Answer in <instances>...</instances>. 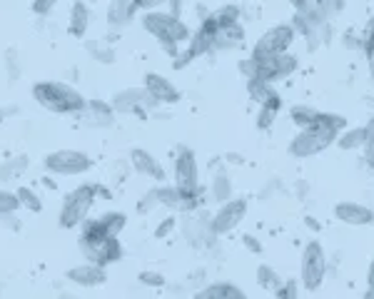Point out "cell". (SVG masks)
<instances>
[{"instance_id": "cell-13", "label": "cell", "mask_w": 374, "mask_h": 299, "mask_svg": "<svg viewBox=\"0 0 374 299\" xmlns=\"http://www.w3.org/2000/svg\"><path fill=\"white\" fill-rule=\"evenodd\" d=\"M145 90L158 100V105H175L180 103V90L173 80H168L165 75H158V73H148L145 75Z\"/></svg>"}, {"instance_id": "cell-21", "label": "cell", "mask_w": 374, "mask_h": 299, "mask_svg": "<svg viewBox=\"0 0 374 299\" xmlns=\"http://www.w3.org/2000/svg\"><path fill=\"white\" fill-rule=\"evenodd\" d=\"M135 15V0H113L108 10V20L113 25H125Z\"/></svg>"}, {"instance_id": "cell-12", "label": "cell", "mask_w": 374, "mask_h": 299, "mask_svg": "<svg viewBox=\"0 0 374 299\" xmlns=\"http://www.w3.org/2000/svg\"><path fill=\"white\" fill-rule=\"evenodd\" d=\"M115 113H138V110H153L158 108V100L148 93L145 88H128L120 90L113 98Z\"/></svg>"}, {"instance_id": "cell-43", "label": "cell", "mask_w": 374, "mask_h": 299, "mask_svg": "<svg viewBox=\"0 0 374 299\" xmlns=\"http://www.w3.org/2000/svg\"><path fill=\"white\" fill-rule=\"evenodd\" d=\"M242 242H245V247H247V250H250V252H255V255H260V252H262V242L257 240V237L245 235V237H242Z\"/></svg>"}, {"instance_id": "cell-26", "label": "cell", "mask_w": 374, "mask_h": 299, "mask_svg": "<svg viewBox=\"0 0 374 299\" xmlns=\"http://www.w3.org/2000/svg\"><path fill=\"white\" fill-rule=\"evenodd\" d=\"M257 285L262 287V290H270V292H277L282 285L280 275H277L275 270H272L270 265H260L257 267Z\"/></svg>"}, {"instance_id": "cell-29", "label": "cell", "mask_w": 374, "mask_h": 299, "mask_svg": "<svg viewBox=\"0 0 374 299\" xmlns=\"http://www.w3.org/2000/svg\"><path fill=\"white\" fill-rule=\"evenodd\" d=\"M98 220L103 222V227L110 232V235L118 237L120 232H123V227H125V222H128V217H125L123 212H105V215L98 217Z\"/></svg>"}, {"instance_id": "cell-9", "label": "cell", "mask_w": 374, "mask_h": 299, "mask_svg": "<svg viewBox=\"0 0 374 299\" xmlns=\"http://www.w3.org/2000/svg\"><path fill=\"white\" fill-rule=\"evenodd\" d=\"M175 187L183 195L197 197L200 192V170H197V157L192 150H180L175 157Z\"/></svg>"}, {"instance_id": "cell-6", "label": "cell", "mask_w": 374, "mask_h": 299, "mask_svg": "<svg viewBox=\"0 0 374 299\" xmlns=\"http://www.w3.org/2000/svg\"><path fill=\"white\" fill-rule=\"evenodd\" d=\"M93 200H95V187L90 185L75 187L63 202V210H60V217H58L60 227H63V230H73V227L83 225V222L88 220Z\"/></svg>"}, {"instance_id": "cell-17", "label": "cell", "mask_w": 374, "mask_h": 299, "mask_svg": "<svg viewBox=\"0 0 374 299\" xmlns=\"http://www.w3.org/2000/svg\"><path fill=\"white\" fill-rule=\"evenodd\" d=\"M130 162H133V167L140 172V175H148V177H153V180H165L163 165H160L148 150L135 148L133 152H130Z\"/></svg>"}, {"instance_id": "cell-27", "label": "cell", "mask_w": 374, "mask_h": 299, "mask_svg": "<svg viewBox=\"0 0 374 299\" xmlns=\"http://www.w3.org/2000/svg\"><path fill=\"white\" fill-rule=\"evenodd\" d=\"M247 85H250V98H252V100H257V103H260V105H262V103H267V100H272V98H275V95H280L275 88H272L270 83H262V80H250V83H247Z\"/></svg>"}, {"instance_id": "cell-23", "label": "cell", "mask_w": 374, "mask_h": 299, "mask_svg": "<svg viewBox=\"0 0 374 299\" xmlns=\"http://www.w3.org/2000/svg\"><path fill=\"white\" fill-rule=\"evenodd\" d=\"M28 165H30V160L25 155H18V157H13V160L3 162V165H0V182H10V180H15V177H20L25 170H28Z\"/></svg>"}, {"instance_id": "cell-20", "label": "cell", "mask_w": 374, "mask_h": 299, "mask_svg": "<svg viewBox=\"0 0 374 299\" xmlns=\"http://www.w3.org/2000/svg\"><path fill=\"white\" fill-rule=\"evenodd\" d=\"M280 110H282V98H280V95H275L272 100L262 103L260 105V115H257V128L270 130L272 123L277 120V115H280Z\"/></svg>"}, {"instance_id": "cell-46", "label": "cell", "mask_w": 374, "mask_h": 299, "mask_svg": "<svg viewBox=\"0 0 374 299\" xmlns=\"http://www.w3.org/2000/svg\"><path fill=\"white\" fill-rule=\"evenodd\" d=\"M374 285V260L370 262V270H367V287Z\"/></svg>"}, {"instance_id": "cell-7", "label": "cell", "mask_w": 374, "mask_h": 299, "mask_svg": "<svg viewBox=\"0 0 374 299\" xmlns=\"http://www.w3.org/2000/svg\"><path fill=\"white\" fill-rule=\"evenodd\" d=\"M292 40H295V25L292 23H280L275 28H270L265 35H260V40L252 48L250 58L255 60H265V58H275L290 50Z\"/></svg>"}, {"instance_id": "cell-2", "label": "cell", "mask_w": 374, "mask_h": 299, "mask_svg": "<svg viewBox=\"0 0 374 299\" xmlns=\"http://www.w3.org/2000/svg\"><path fill=\"white\" fill-rule=\"evenodd\" d=\"M80 252L85 260L98 267H108L123 257V245L115 235H110L100 220H85L80 235Z\"/></svg>"}, {"instance_id": "cell-8", "label": "cell", "mask_w": 374, "mask_h": 299, "mask_svg": "<svg viewBox=\"0 0 374 299\" xmlns=\"http://www.w3.org/2000/svg\"><path fill=\"white\" fill-rule=\"evenodd\" d=\"M43 165L50 175L75 177V175H85V172L93 167V160L80 150H55L50 152V155H45Z\"/></svg>"}, {"instance_id": "cell-24", "label": "cell", "mask_w": 374, "mask_h": 299, "mask_svg": "<svg viewBox=\"0 0 374 299\" xmlns=\"http://www.w3.org/2000/svg\"><path fill=\"white\" fill-rule=\"evenodd\" d=\"M365 140H367V128H352L345 130V133L337 138V145L342 150H360L365 148Z\"/></svg>"}, {"instance_id": "cell-14", "label": "cell", "mask_w": 374, "mask_h": 299, "mask_svg": "<svg viewBox=\"0 0 374 299\" xmlns=\"http://www.w3.org/2000/svg\"><path fill=\"white\" fill-rule=\"evenodd\" d=\"M335 217L340 222H345V225L365 227V225H372V207L360 205V202H337Z\"/></svg>"}, {"instance_id": "cell-18", "label": "cell", "mask_w": 374, "mask_h": 299, "mask_svg": "<svg viewBox=\"0 0 374 299\" xmlns=\"http://www.w3.org/2000/svg\"><path fill=\"white\" fill-rule=\"evenodd\" d=\"M88 23H90V8L83 0H75L73 10H70V33L75 38H83L85 30H88Z\"/></svg>"}, {"instance_id": "cell-16", "label": "cell", "mask_w": 374, "mask_h": 299, "mask_svg": "<svg viewBox=\"0 0 374 299\" xmlns=\"http://www.w3.org/2000/svg\"><path fill=\"white\" fill-rule=\"evenodd\" d=\"M158 192V205L168 207V210H195L197 207V197L192 195H183L178 187H170V185H163V187H155Z\"/></svg>"}, {"instance_id": "cell-3", "label": "cell", "mask_w": 374, "mask_h": 299, "mask_svg": "<svg viewBox=\"0 0 374 299\" xmlns=\"http://www.w3.org/2000/svg\"><path fill=\"white\" fill-rule=\"evenodd\" d=\"M33 98L38 100L40 108L50 110L55 115H75L83 113L88 108L85 98L68 83H58V80H43V83L33 85Z\"/></svg>"}, {"instance_id": "cell-31", "label": "cell", "mask_w": 374, "mask_h": 299, "mask_svg": "<svg viewBox=\"0 0 374 299\" xmlns=\"http://www.w3.org/2000/svg\"><path fill=\"white\" fill-rule=\"evenodd\" d=\"M20 210V200L15 192L0 190V217H10Z\"/></svg>"}, {"instance_id": "cell-40", "label": "cell", "mask_w": 374, "mask_h": 299, "mask_svg": "<svg viewBox=\"0 0 374 299\" xmlns=\"http://www.w3.org/2000/svg\"><path fill=\"white\" fill-rule=\"evenodd\" d=\"M170 0H135V10H143V13H150V10H158L163 5H168Z\"/></svg>"}, {"instance_id": "cell-25", "label": "cell", "mask_w": 374, "mask_h": 299, "mask_svg": "<svg viewBox=\"0 0 374 299\" xmlns=\"http://www.w3.org/2000/svg\"><path fill=\"white\" fill-rule=\"evenodd\" d=\"M88 53L93 55L98 63L103 65H113L115 63V50L113 45L103 43V40H88Z\"/></svg>"}, {"instance_id": "cell-22", "label": "cell", "mask_w": 374, "mask_h": 299, "mask_svg": "<svg viewBox=\"0 0 374 299\" xmlns=\"http://www.w3.org/2000/svg\"><path fill=\"white\" fill-rule=\"evenodd\" d=\"M85 110L93 115L95 123H98V125H113V120H115L113 103H105V100H90L88 108H85Z\"/></svg>"}, {"instance_id": "cell-50", "label": "cell", "mask_w": 374, "mask_h": 299, "mask_svg": "<svg viewBox=\"0 0 374 299\" xmlns=\"http://www.w3.org/2000/svg\"><path fill=\"white\" fill-rule=\"evenodd\" d=\"M0 3H5V0H0Z\"/></svg>"}, {"instance_id": "cell-45", "label": "cell", "mask_w": 374, "mask_h": 299, "mask_svg": "<svg viewBox=\"0 0 374 299\" xmlns=\"http://www.w3.org/2000/svg\"><path fill=\"white\" fill-rule=\"evenodd\" d=\"M287 3H290L297 13H307V10H312V5H315L312 0H287Z\"/></svg>"}, {"instance_id": "cell-39", "label": "cell", "mask_w": 374, "mask_h": 299, "mask_svg": "<svg viewBox=\"0 0 374 299\" xmlns=\"http://www.w3.org/2000/svg\"><path fill=\"white\" fill-rule=\"evenodd\" d=\"M240 73L247 78V83H250V80H257V63L252 58L240 60Z\"/></svg>"}, {"instance_id": "cell-48", "label": "cell", "mask_w": 374, "mask_h": 299, "mask_svg": "<svg viewBox=\"0 0 374 299\" xmlns=\"http://www.w3.org/2000/svg\"><path fill=\"white\" fill-rule=\"evenodd\" d=\"M362 299H374V285L367 287V292H365V297H362Z\"/></svg>"}, {"instance_id": "cell-1", "label": "cell", "mask_w": 374, "mask_h": 299, "mask_svg": "<svg viewBox=\"0 0 374 299\" xmlns=\"http://www.w3.org/2000/svg\"><path fill=\"white\" fill-rule=\"evenodd\" d=\"M347 128V120L340 115L332 113H322V123L305 128L292 138L290 143V155L292 157H315L320 152H325L332 143H337L340 138V130Z\"/></svg>"}, {"instance_id": "cell-30", "label": "cell", "mask_w": 374, "mask_h": 299, "mask_svg": "<svg viewBox=\"0 0 374 299\" xmlns=\"http://www.w3.org/2000/svg\"><path fill=\"white\" fill-rule=\"evenodd\" d=\"M18 200H20V207H28L30 212H40L43 210V202H40V197L35 195L30 187H18Z\"/></svg>"}, {"instance_id": "cell-4", "label": "cell", "mask_w": 374, "mask_h": 299, "mask_svg": "<svg viewBox=\"0 0 374 299\" xmlns=\"http://www.w3.org/2000/svg\"><path fill=\"white\" fill-rule=\"evenodd\" d=\"M327 280V255L325 247L317 240L307 242L302 250V262H300V282L307 292H317Z\"/></svg>"}, {"instance_id": "cell-37", "label": "cell", "mask_w": 374, "mask_h": 299, "mask_svg": "<svg viewBox=\"0 0 374 299\" xmlns=\"http://www.w3.org/2000/svg\"><path fill=\"white\" fill-rule=\"evenodd\" d=\"M158 205V192L155 190H150L148 195L140 200V205H138V212L140 215H148V212H153V207Z\"/></svg>"}, {"instance_id": "cell-33", "label": "cell", "mask_w": 374, "mask_h": 299, "mask_svg": "<svg viewBox=\"0 0 374 299\" xmlns=\"http://www.w3.org/2000/svg\"><path fill=\"white\" fill-rule=\"evenodd\" d=\"M365 53H367V63H370V73L374 78V18L365 28Z\"/></svg>"}, {"instance_id": "cell-5", "label": "cell", "mask_w": 374, "mask_h": 299, "mask_svg": "<svg viewBox=\"0 0 374 299\" xmlns=\"http://www.w3.org/2000/svg\"><path fill=\"white\" fill-rule=\"evenodd\" d=\"M143 28L150 35H155L158 40H175V43H190L192 30L187 28V23H183L180 18L163 10H150L143 13Z\"/></svg>"}, {"instance_id": "cell-32", "label": "cell", "mask_w": 374, "mask_h": 299, "mask_svg": "<svg viewBox=\"0 0 374 299\" xmlns=\"http://www.w3.org/2000/svg\"><path fill=\"white\" fill-rule=\"evenodd\" d=\"M217 18V25L220 28H227V25H237V18H240V8L237 5H225L215 13Z\"/></svg>"}, {"instance_id": "cell-42", "label": "cell", "mask_w": 374, "mask_h": 299, "mask_svg": "<svg viewBox=\"0 0 374 299\" xmlns=\"http://www.w3.org/2000/svg\"><path fill=\"white\" fill-rule=\"evenodd\" d=\"M160 45H163L165 55H170V58H175V60L180 58V48H178L180 43H175V40H160Z\"/></svg>"}, {"instance_id": "cell-41", "label": "cell", "mask_w": 374, "mask_h": 299, "mask_svg": "<svg viewBox=\"0 0 374 299\" xmlns=\"http://www.w3.org/2000/svg\"><path fill=\"white\" fill-rule=\"evenodd\" d=\"M222 292H225V299H250L240 287L230 285V282H222Z\"/></svg>"}, {"instance_id": "cell-11", "label": "cell", "mask_w": 374, "mask_h": 299, "mask_svg": "<svg viewBox=\"0 0 374 299\" xmlns=\"http://www.w3.org/2000/svg\"><path fill=\"white\" fill-rule=\"evenodd\" d=\"M247 215V202L245 200H227L220 205L217 215L210 222V232L212 235H227L232 232Z\"/></svg>"}, {"instance_id": "cell-49", "label": "cell", "mask_w": 374, "mask_h": 299, "mask_svg": "<svg viewBox=\"0 0 374 299\" xmlns=\"http://www.w3.org/2000/svg\"><path fill=\"white\" fill-rule=\"evenodd\" d=\"M372 225H374V207H372Z\"/></svg>"}, {"instance_id": "cell-44", "label": "cell", "mask_w": 374, "mask_h": 299, "mask_svg": "<svg viewBox=\"0 0 374 299\" xmlns=\"http://www.w3.org/2000/svg\"><path fill=\"white\" fill-rule=\"evenodd\" d=\"M175 227V217H168V220H163L160 222V227H158V232H155V237H165V235H170V230Z\"/></svg>"}, {"instance_id": "cell-28", "label": "cell", "mask_w": 374, "mask_h": 299, "mask_svg": "<svg viewBox=\"0 0 374 299\" xmlns=\"http://www.w3.org/2000/svg\"><path fill=\"white\" fill-rule=\"evenodd\" d=\"M212 197H215L220 205L222 202H227V200H232V180L225 175V172L217 175L215 182H212Z\"/></svg>"}, {"instance_id": "cell-19", "label": "cell", "mask_w": 374, "mask_h": 299, "mask_svg": "<svg viewBox=\"0 0 374 299\" xmlns=\"http://www.w3.org/2000/svg\"><path fill=\"white\" fill-rule=\"evenodd\" d=\"M290 115L300 130L322 123V110H315V108H310V105H295V108L290 110Z\"/></svg>"}, {"instance_id": "cell-36", "label": "cell", "mask_w": 374, "mask_h": 299, "mask_svg": "<svg viewBox=\"0 0 374 299\" xmlns=\"http://www.w3.org/2000/svg\"><path fill=\"white\" fill-rule=\"evenodd\" d=\"M195 299H225V292H222V282H217V285L205 287V290H202V292H197Z\"/></svg>"}, {"instance_id": "cell-15", "label": "cell", "mask_w": 374, "mask_h": 299, "mask_svg": "<svg viewBox=\"0 0 374 299\" xmlns=\"http://www.w3.org/2000/svg\"><path fill=\"white\" fill-rule=\"evenodd\" d=\"M68 280L75 282L78 287H88V290H93V287H100L108 282V275H105V267H98L93 265V262H85V265H78L73 267V270H68Z\"/></svg>"}, {"instance_id": "cell-10", "label": "cell", "mask_w": 374, "mask_h": 299, "mask_svg": "<svg viewBox=\"0 0 374 299\" xmlns=\"http://www.w3.org/2000/svg\"><path fill=\"white\" fill-rule=\"evenodd\" d=\"M255 60V58H252ZM257 63V80L262 83H277V80H285L287 75L295 73L297 68V58L290 53L275 55V58H265V60H255Z\"/></svg>"}, {"instance_id": "cell-35", "label": "cell", "mask_w": 374, "mask_h": 299, "mask_svg": "<svg viewBox=\"0 0 374 299\" xmlns=\"http://www.w3.org/2000/svg\"><path fill=\"white\" fill-rule=\"evenodd\" d=\"M365 160H367V165L372 167L374 170V120L370 125H367V140H365Z\"/></svg>"}, {"instance_id": "cell-47", "label": "cell", "mask_w": 374, "mask_h": 299, "mask_svg": "<svg viewBox=\"0 0 374 299\" xmlns=\"http://www.w3.org/2000/svg\"><path fill=\"white\" fill-rule=\"evenodd\" d=\"M305 222H307V227H312V230H315V232H320V222H317L315 217H307Z\"/></svg>"}, {"instance_id": "cell-38", "label": "cell", "mask_w": 374, "mask_h": 299, "mask_svg": "<svg viewBox=\"0 0 374 299\" xmlns=\"http://www.w3.org/2000/svg\"><path fill=\"white\" fill-rule=\"evenodd\" d=\"M58 5V0H33V13L35 15H50Z\"/></svg>"}, {"instance_id": "cell-34", "label": "cell", "mask_w": 374, "mask_h": 299, "mask_svg": "<svg viewBox=\"0 0 374 299\" xmlns=\"http://www.w3.org/2000/svg\"><path fill=\"white\" fill-rule=\"evenodd\" d=\"M140 285H145V287H153V290H160V287H165V277L160 275V272H153V270H148V272H140Z\"/></svg>"}]
</instances>
